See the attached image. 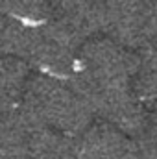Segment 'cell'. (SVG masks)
Listing matches in <instances>:
<instances>
[{"label":"cell","mask_w":157,"mask_h":159,"mask_svg":"<svg viewBox=\"0 0 157 159\" xmlns=\"http://www.w3.org/2000/svg\"><path fill=\"white\" fill-rule=\"evenodd\" d=\"M46 126L78 137L94 117L91 106L61 78L37 72L32 74L22 102Z\"/></svg>","instance_id":"6da1fadb"},{"label":"cell","mask_w":157,"mask_h":159,"mask_svg":"<svg viewBox=\"0 0 157 159\" xmlns=\"http://www.w3.org/2000/svg\"><path fill=\"white\" fill-rule=\"evenodd\" d=\"M83 41L52 19L28 22L24 46L19 57L28 61L37 72L67 80L76 70Z\"/></svg>","instance_id":"7a4b0ae2"},{"label":"cell","mask_w":157,"mask_h":159,"mask_svg":"<svg viewBox=\"0 0 157 159\" xmlns=\"http://www.w3.org/2000/svg\"><path fill=\"white\" fill-rule=\"evenodd\" d=\"M133 139L107 120H92L76 137L78 159H128Z\"/></svg>","instance_id":"3957f363"},{"label":"cell","mask_w":157,"mask_h":159,"mask_svg":"<svg viewBox=\"0 0 157 159\" xmlns=\"http://www.w3.org/2000/svg\"><path fill=\"white\" fill-rule=\"evenodd\" d=\"M105 0H52L50 19L81 39L102 34Z\"/></svg>","instance_id":"277c9868"},{"label":"cell","mask_w":157,"mask_h":159,"mask_svg":"<svg viewBox=\"0 0 157 159\" xmlns=\"http://www.w3.org/2000/svg\"><path fill=\"white\" fill-rule=\"evenodd\" d=\"M32 76V65L17 56L2 54L0 61V106L4 109L17 107L26 93Z\"/></svg>","instance_id":"5b68a950"},{"label":"cell","mask_w":157,"mask_h":159,"mask_svg":"<svg viewBox=\"0 0 157 159\" xmlns=\"http://www.w3.org/2000/svg\"><path fill=\"white\" fill-rule=\"evenodd\" d=\"M30 159H78L76 137L46 124L37 126L30 135Z\"/></svg>","instance_id":"8992f818"},{"label":"cell","mask_w":157,"mask_h":159,"mask_svg":"<svg viewBox=\"0 0 157 159\" xmlns=\"http://www.w3.org/2000/svg\"><path fill=\"white\" fill-rule=\"evenodd\" d=\"M133 89L146 104L157 100V44L135 50Z\"/></svg>","instance_id":"52a82bcc"},{"label":"cell","mask_w":157,"mask_h":159,"mask_svg":"<svg viewBox=\"0 0 157 159\" xmlns=\"http://www.w3.org/2000/svg\"><path fill=\"white\" fill-rule=\"evenodd\" d=\"M2 13L26 22H43L52 15V0H2Z\"/></svg>","instance_id":"ba28073f"}]
</instances>
